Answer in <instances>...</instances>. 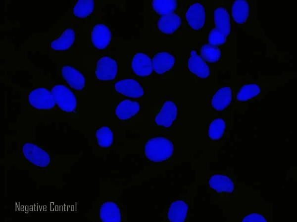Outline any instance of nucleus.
<instances>
[{
	"mask_svg": "<svg viewBox=\"0 0 297 222\" xmlns=\"http://www.w3.org/2000/svg\"><path fill=\"white\" fill-rule=\"evenodd\" d=\"M116 92L131 98H139L143 96L144 91L140 83L134 79H123L114 84Z\"/></svg>",
	"mask_w": 297,
	"mask_h": 222,
	"instance_id": "6e6552de",
	"label": "nucleus"
},
{
	"mask_svg": "<svg viewBox=\"0 0 297 222\" xmlns=\"http://www.w3.org/2000/svg\"><path fill=\"white\" fill-rule=\"evenodd\" d=\"M140 110L138 102L126 99L119 102L115 109L116 116L122 120H126L134 116Z\"/></svg>",
	"mask_w": 297,
	"mask_h": 222,
	"instance_id": "dca6fc26",
	"label": "nucleus"
},
{
	"mask_svg": "<svg viewBox=\"0 0 297 222\" xmlns=\"http://www.w3.org/2000/svg\"><path fill=\"white\" fill-rule=\"evenodd\" d=\"M22 150L26 159L36 166L46 167L50 163L49 154L35 144L25 143L23 145Z\"/></svg>",
	"mask_w": 297,
	"mask_h": 222,
	"instance_id": "7ed1b4c3",
	"label": "nucleus"
},
{
	"mask_svg": "<svg viewBox=\"0 0 297 222\" xmlns=\"http://www.w3.org/2000/svg\"><path fill=\"white\" fill-rule=\"evenodd\" d=\"M260 92L259 86L256 83H249L243 85L237 94L238 101L244 102L256 97Z\"/></svg>",
	"mask_w": 297,
	"mask_h": 222,
	"instance_id": "b1692460",
	"label": "nucleus"
},
{
	"mask_svg": "<svg viewBox=\"0 0 297 222\" xmlns=\"http://www.w3.org/2000/svg\"><path fill=\"white\" fill-rule=\"evenodd\" d=\"M118 72L116 61L108 56L101 57L98 61L95 68V75L99 80L108 81L114 79Z\"/></svg>",
	"mask_w": 297,
	"mask_h": 222,
	"instance_id": "39448f33",
	"label": "nucleus"
},
{
	"mask_svg": "<svg viewBox=\"0 0 297 222\" xmlns=\"http://www.w3.org/2000/svg\"><path fill=\"white\" fill-rule=\"evenodd\" d=\"M55 103L62 111L72 112L77 107V99L74 93L67 86L55 84L51 89Z\"/></svg>",
	"mask_w": 297,
	"mask_h": 222,
	"instance_id": "f03ea898",
	"label": "nucleus"
},
{
	"mask_svg": "<svg viewBox=\"0 0 297 222\" xmlns=\"http://www.w3.org/2000/svg\"><path fill=\"white\" fill-rule=\"evenodd\" d=\"M28 102L33 108L40 110L53 109L56 104L51 92L45 87L36 88L31 91Z\"/></svg>",
	"mask_w": 297,
	"mask_h": 222,
	"instance_id": "20e7f679",
	"label": "nucleus"
},
{
	"mask_svg": "<svg viewBox=\"0 0 297 222\" xmlns=\"http://www.w3.org/2000/svg\"><path fill=\"white\" fill-rule=\"evenodd\" d=\"M225 129L226 123L224 119L221 118H215L209 126V137L212 140H218L222 137Z\"/></svg>",
	"mask_w": 297,
	"mask_h": 222,
	"instance_id": "bb28decb",
	"label": "nucleus"
},
{
	"mask_svg": "<svg viewBox=\"0 0 297 222\" xmlns=\"http://www.w3.org/2000/svg\"><path fill=\"white\" fill-rule=\"evenodd\" d=\"M75 40V33L73 29L67 28L58 38L51 41L50 48L55 51H65L73 45Z\"/></svg>",
	"mask_w": 297,
	"mask_h": 222,
	"instance_id": "6ab92c4d",
	"label": "nucleus"
},
{
	"mask_svg": "<svg viewBox=\"0 0 297 222\" xmlns=\"http://www.w3.org/2000/svg\"><path fill=\"white\" fill-rule=\"evenodd\" d=\"M208 36V43L213 46L222 45L226 40V37L216 32L213 29L210 31Z\"/></svg>",
	"mask_w": 297,
	"mask_h": 222,
	"instance_id": "c85d7f7f",
	"label": "nucleus"
},
{
	"mask_svg": "<svg viewBox=\"0 0 297 222\" xmlns=\"http://www.w3.org/2000/svg\"><path fill=\"white\" fill-rule=\"evenodd\" d=\"M131 68L135 74L140 76L149 75L153 70L149 57L143 53H137L131 61Z\"/></svg>",
	"mask_w": 297,
	"mask_h": 222,
	"instance_id": "9b49d317",
	"label": "nucleus"
},
{
	"mask_svg": "<svg viewBox=\"0 0 297 222\" xmlns=\"http://www.w3.org/2000/svg\"><path fill=\"white\" fill-rule=\"evenodd\" d=\"M177 108L171 101H166L155 116L154 122L157 126L170 127L176 120Z\"/></svg>",
	"mask_w": 297,
	"mask_h": 222,
	"instance_id": "423d86ee",
	"label": "nucleus"
},
{
	"mask_svg": "<svg viewBox=\"0 0 297 222\" xmlns=\"http://www.w3.org/2000/svg\"><path fill=\"white\" fill-rule=\"evenodd\" d=\"M188 206L182 200L173 201L170 205L167 219L170 222H184L187 218Z\"/></svg>",
	"mask_w": 297,
	"mask_h": 222,
	"instance_id": "412c9836",
	"label": "nucleus"
},
{
	"mask_svg": "<svg viewBox=\"0 0 297 222\" xmlns=\"http://www.w3.org/2000/svg\"><path fill=\"white\" fill-rule=\"evenodd\" d=\"M95 2L92 0H79L73 8V13L77 18H83L89 16L93 11Z\"/></svg>",
	"mask_w": 297,
	"mask_h": 222,
	"instance_id": "5701e85b",
	"label": "nucleus"
},
{
	"mask_svg": "<svg viewBox=\"0 0 297 222\" xmlns=\"http://www.w3.org/2000/svg\"><path fill=\"white\" fill-rule=\"evenodd\" d=\"M152 63L155 73L162 74L172 69L175 64V58L170 53L158 52L154 55Z\"/></svg>",
	"mask_w": 297,
	"mask_h": 222,
	"instance_id": "4468645a",
	"label": "nucleus"
},
{
	"mask_svg": "<svg viewBox=\"0 0 297 222\" xmlns=\"http://www.w3.org/2000/svg\"><path fill=\"white\" fill-rule=\"evenodd\" d=\"M231 11L234 20L238 24H243L249 15V3L245 0H235L232 4Z\"/></svg>",
	"mask_w": 297,
	"mask_h": 222,
	"instance_id": "4be33fe9",
	"label": "nucleus"
},
{
	"mask_svg": "<svg viewBox=\"0 0 297 222\" xmlns=\"http://www.w3.org/2000/svg\"><path fill=\"white\" fill-rule=\"evenodd\" d=\"M185 16L188 24L194 30L201 29L205 24V8L199 2L190 5L186 12Z\"/></svg>",
	"mask_w": 297,
	"mask_h": 222,
	"instance_id": "0eeeda50",
	"label": "nucleus"
},
{
	"mask_svg": "<svg viewBox=\"0 0 297 222\" xmlns=\"http://www.w3.org/2000/svg\"><path fill=\"white\" fill-rule=\"evenodd\" d=\"M99 217L102 222H120V210L113 202L107 201L102 203L99 210Z\"/></svg>",
	"mask_w": 297,
	"mask_h": 222,
	"instance_id": "aec40b11",
	"label": "nucleus"
},
{
	"mask_svg": "<svg viewBox=\"0 0 297 222\" xmlns=\"http://www.w3.org/2000/svg\"><path fill=\"white\" fill-rule=\"evenodd\" d=\"M61 75L68 84L76 90H82L85 85V78L77 69L69 65H64L61 70Z\"/></svg>",
	"mask_w": 297,
	"mask_h": 222,
	"instance_id": "9d476101",
	"label": "nucleus"
},
{
	"mask_svg": "<svg viewBox=\"0 0 297 222\" xmlns=\"http://www.w3.org/2000/svg\"><path fill=\"white\" fill-rule=\"evenodd\" d=\"M111 32L109 28L103 24L95 25L91 32V41L93 46L99 50L106 48L110 44Z\"/></svg>",
	"mask_w": 297,
	"mask_h": 222,
	"instance_id": "1a4fd4ad",
	"label": "nucleus"
},
{
	"mask_svg": "<svg viewBox=\"0 0 297 222\" xmlns=\"http://www.w3.org/2000/svg\"><path fill=\"white\" fill-rule=\"evenodd\" d=\"M209 187L218 193H232L234 190V185L227 176L215 174L211 175L208 181Z\"/></svg>",
	"mask_w": 297,
	"mask_h": 222,
	"instance_id": "2eb2a0df",
	"label": "nucleus"
},
{
	"mask_svg": "<svg viewBox=\"0 0 297 222\" xmlns=\"http://www.w3.org/2000/svg\"><path fill=\"white\" fill-rule=\"evenodd\" d=\"M232 99L231 88L224 86L219 88L213 96L211 104L215 110L221 111L226 109L230 104Z\"/></svg>",
	"mask_w": 297,
	"mask_h": 222,
	"instance_id": "a211bd4d",
	"label": "nucleus"
},
{
	"mask_svg": "<svg viewBox=\"0 0 297 222\" xmlns=\"http://www.w3.org/2000/svg\"><path fill=\"white\" fill-rule=\"evenodd\" d=\"M213 18V30L227 37L230 32V15L227 9L223 7H217L214 11Z\"/></svg>",
	"mask_w": 297,
	"mask_h": 222,
	"instance_id": "ddd939ff",
	"label": "nucleus"
},
{
	"mask_svg": "<svg viewBox=\"0 0 297 222\" xmlns=\"http://www.w3.org/2000/svg\"><path fill=\"white\" fill-rule=\"evenodd\" d=\"M188 68L191 73L199 78H205L210 75L208 66L195 50L190 52L188 61Z\"/></svg>",
	"mask_w": 297,
	"mask_h": 222,
	"instance_id": "f8f14e48",
	"label": "nucleus"
},
{
	"mask_svg": "<svg viewBox=\"0 0 297 222\" xmlns=\"http://www.w3.org/2000/svg\"><path fill=\"white\" fill-rule=\"evenodd\" d=\"M242 222H267V220L260 214L252 213L246 216Z\"/></svg>",
	"mask_w": 297,
	"mask_h": 222,
	"instance_id": "c756f323",
	"label": "nucleus"
},
{
	"mask_svg": "<svg viewBox=\"0 0 297 222\" xmlns=\"http://www.w3.org/2000/svg\"><path fill=\"white\" fill-rule=\"evenodd\" d=\"M151 6L156 13L163 15L172 13L177 8V1L175 0H154L151 2Z\"/></svg>",
	"mask_w": 297,
	"mask_h": 222,
	"instance_id": "a878e982",
	"label": "nucleus"
},
{
	"mask_svg": "<svg viewBox=\"0 0 297 222\" xmlns=\"http://www.w3.org/2000/svg\"><path fill=\"white\" fill-rule=\"evenodd\" d=\"M181 21L178 15L171 13L162 15L157 22V27L162 33L171 34L179 28Z\"/></svg>",
	"mask_w": 297,
	"mask_h": 222,
	"instance_id": "f3484780",
	"label": "nucleus"
},
{
	"mask_svg": "<svg viewBox=\"0 0 297 222\" xmlns=\"http://www.w3.org/2000/svg\"><path fill=\"white\" fill-rule=\"evenodd\" d=\"M200 52L201 57L209 63H215L218 61L221 55L220 49L209 44L203 45Z\"/></svg>",
	"mask_w": 297,
	"mask_h": 222,
	"instance_id": "cd10ccee",
	"label": "nucleus"
},
{
	"mask_svg": "<svg viewBox=\"0 0 297 222\" xmlns=\"http://www.w3.org/2000/svg\"><path fill=\"white\" fill-rule=\"evenodd\" d=\"M96 138L98 145L103 148L110 147L113 142L112 131L106 126L100 127L96 130Z\"/></svg>",
	"mask_w": 297,
	"mask_h": 222,
	"instance_id": "393cba45",
	"label": "nucleus"
},
{
	"mask_svg": "<svg viewBox=\"0 0 297 222\" xmlns=\"http://www.w3.org/2000/svg\"><path fill=\"white\" fill-rule=\"evenodd\" d=\"M174 151V146L169 139L156 137L148 139L144 147L146 157L154 162H161L169 159Z\"/></svg>",
	"mask_w": 297,
	"mask_h": 222,
	"instance_id": "f257e3e1",
	"label": "nucleus"
}]
</instances>
